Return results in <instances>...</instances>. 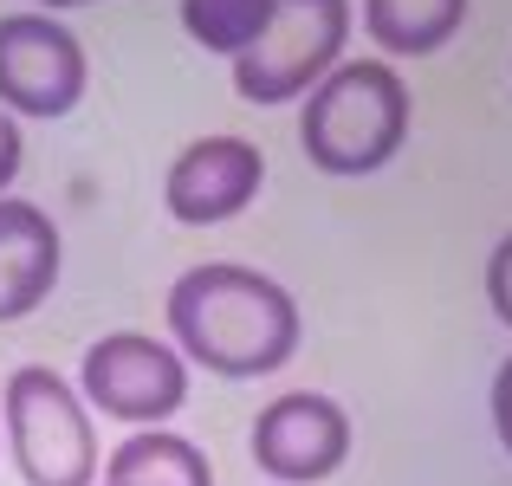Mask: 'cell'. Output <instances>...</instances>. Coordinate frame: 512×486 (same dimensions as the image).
<instances>
[{
    "mask_svg": "<svg viewBox=\"0 0 512 486\" xmlns=\"http://www.w3.org/2000/svg\"><path fill=\"white\" fill-rule=\"evenodd\" d=\"M169 337L182 363L221 376V383H253L292 363L305 324L292 292L273 273H253L240 260H201L188 266L163 299Z\"/></svg>",
    "mask_w": 512,
    "mask_h": 486,
    "instance_id": "1",
    "label": "cell"
},
{
    "mask_svg": "<svg viewBox=\"0 0 512 486\" xmlns=\"http://www.w3.org/2000/svg\"><path fill=\"white\" fill-rule=\"evenodd\" d=\"M305 162L325 175H376L409 143V85L389 59H344L305 91Z\"/></svg>",
    "mask_w": 512,
    "mask_h": 486,
    "instance_id": "2",
    "label": "cell"
},
{
    "mask_svg": "<svg viewBox=\"0 0 512 486\" xmlns=\"http://www.w3.org/2000/svg\"><path fill=\"white\" fill-rule=\"evenodd\" d=\"M0 435L7 461L26 486H98V422L85 396L46 363H20L0 389Z\"/></svg>",
    "mask_w": 512,
    "mask_h": 486,
    "instance_id": "3",
    "label": "cell"
},
{
    "mask_svg": "<svg viewBox=\"0 0 512 486\" xmlns=\"http://www.w3.org/2000/svg\"><path fill=\"white\" fill-rule=\"evenodd\" d=\"M350 0H279L266 33L234 59V91L247 104H292L344 65Z\"/></svg>",
    "mask_w": 512,
    "mask_h": 486,
    "instance_id": "4",
    "label": "cell"
},
{
    "mask_svg": "<svg viewBox=\"0 0 512 486\" xmlns=\"http://www.w3.org/2000/svg\"><path fill=\"white\" fill-rule=\"evenodd\" d=\"M78 396L111 422L169 428V415L188 402V363L150 331H104L78 363Z\"/></svg>",
    "mask_w": 512,
    "mask_h": 486,
    "instance_id": "5",
    "label": "cell"
},
{
    "mask_svg": "<svg viewBox=\"0 0 512 486\" xmlns=\"http://www.w3.org/2000/svg\"><path fill=\"white\" fill-rule=\"evenodd\" d=\"M85 39L59 13H7L0 20V111L13 117H65L85 98Z\"/></svg>",
    "mask_w": 512,
    "mask_h": 486,
    "instance_id": "6",
    "label": "cell"
},
{
    "mask_svg": "<svg viewBox=\"0 0 512 486\" xmlns=\"http://www.w3.org/2000/svg\"><path fill=\"white\" fill-rule=\"evenodd\" d=\"M247 448L260 461V474L286 486H318L350 461V415L325 389H286L253 415Z\"/></svg>",
    "mask_w": 512,
    "mask_h": 486,
    "instance_id": "7",
    "label": "cell"
},
{
    "mask_svg": "<svg viewBox=\"0 0 512 486\" xmlns=\"http://www.w3.org/2000/svg\"><path fill=\"white\" fill-rule=\"evenodd\" d=\"M266 182V150L247 137H195L163 175V208L182 227H221L247 214Z\"/></svg>",
    "mask_w": 512,
    "mask_h": 486,
    "instance_id": "8",
    "label": "cell"
},
{
    "mask_svg": "<svg viewBox=\"0 0 512 486\" xmlns=\"http://www.w3.org/2000/svg\"><path fill=\"white\" fill-rule=\"evenodd\" d=\"M59 266H65V247L52 214L39 201L0 195V324L33 318L59 286Z\"/></svg>",
    "mask_w": 512,
    "mask_h": 486,
    "instance_id": "9",
    "label": "cell"
},
{
    "mask_svg": "<svg viewBox=\"0 0 512 486\" xmlns=\"http://www.w3.org/2000/svg\"><path fill=\"white\" fill-rule=\"evenodd\" d=\"M98 486H214L208 454L175 428H137L130 441H117L104 454Z\"/></svg>",
    "mask_w": 512,
    "mask_h": 486,
    "instance_id": "10",
    "label": "cell"
},
{
    "mask_svg": "<svg viewBox=\"0 0 512 486\" xmlns=\"http://www.w3.org/2000/svg\"><path fill=\"white\" fill-rule=\"evenodd\" d=\"M467 26V0H363V33L389 59H428Z\"/></svg>",
    "mask_w": 512,
    "mask_h": 486,
    "instance_id": "11",
    "label": "cell"
},
{
    "mask_svg": "<svg viewBox=\"0 0 512 486\" xmlns=\"http://www.w3.org/2000/svg\"><path fill=\"white\" fill-rule=\"evenodd\" d=\"M273 7H279V0H182V33L195 39L201 52H227V59H240V52L266 33Z\"/></svg>",
    "mask_w": 512,
    "mask_h": 486,
    "instance_id": "12",
    "label": "cell"
},
{
    "mask_svg": "<svg viewBox=\"0 0 512 486\" xmlns=\"http://www.w3.org/2000/svg\"><path fill=\"white\" fill-rule=\"evenodd\" d=\"M487 305H493V318L512 331V234H500V247L487 253Z\"/></svg>",
    "mask_w": 512,
    "mask_h": 486,
    "instance_id": "13",
    "label": "cell"
},
{
    "mask_svg": "<svg viewBox=\"0 0 512 486\" xmlns=\"http://www.w3.org/2000/svg\"><path fill=\"white\" fill-rule=\"evenodd\" d=\"M487 409H493V435H500V448H506V461H512V357L493 370V396H487Z\"/></svg>",
    "mask_w": 512,
    "mask_h": 486,
    "instance_id": "14",
    "label": "cell"
},
{
    "mask_svg": "<svg viewBox=\"0 0 512 486\" xmlns=\"http://www.w3.org/2000/svg\"><path fill=\"white\" fill-rule=\"evenodd\" d=\"M20 162H26V137H20V117L13 111H0V195L13 188V175H20Z\"/></svg>",
    "mask_w": 512,
    "mask_h": 486,
    "instance_id": "15",
    "label": "cell"
},
{
    "mask_svg": "<svg viewBox=\"0 0 512 486\" xmlns=\"http://www.w3.org/2000/svg\"><path fill=\"white\" fill-rule=\"evenodd\" d=\"M33 13H65V7H91V0H26Z\"/></svg>",
    "mask_w": 512,
    "mask_h": 486,
    "instance_id": "16",
    "label": "cell"
}]
</instances>
